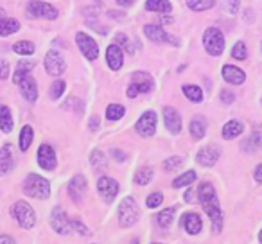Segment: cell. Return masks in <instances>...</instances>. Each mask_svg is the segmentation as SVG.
Returning a JSON list of instances; mask_svg holds the SVG:
<instances>
[{
  "mask_svg": "<svg viewBox=\"0 0 262 244\" xmlns=\"http://www.w3.org/2000/svg\"><path fill=\"white\" fill-rule=\"evenodd\" d=\"M198 197H200V203L203 207V210L207 212V215L212 221V228L215 233H219L223 230V210L221 205H219L217 194L212 183L205 182L198 187Z\"/></svg>",
  "mask_w": 262,
  "mask_h": 244,
  "instance_id": "cell-1",
  "label": "cell"
},
{
  "mask_svg": "<svg viewBox=\"0 0 262 244\" xmlns=\"http://www.w3.org/2000/svg\"><path fill=\"white\" fill-rule=\"evenodd\" d=\"M24 192L34 199H47L51 196V183L40 174H29L24 182Z\"/></svg>",
  "mask_w": 262,
  "mask_h": 244,
  "instance_id": "cell-2",
  "label": "cell"
},
{
  "mask_svg": "<svg viewBox=\"0 0 262 244\" xmlns=\"http://www.w3.org/2000/svg\"><path fill=\"white\" fill-rule=\"evenodd\" d=\"M139 215H140V210H139V205L137 201L133 199L131 196L124 197L119 205V225L120 226H133L137 221H139Z\"/></svg>",
  "mask_w": 262,
  "mask_h": 244,
  "instance_id": "cell-3",
  "label": "cell"
},
{
  "mask_svg": "<svg viewBox=\"0 0 262 244\" xmlns=\"http://www.w3.org/2000/svg\"><path fill=\"white\" fill-rule=\"evenodd\" d=\"M203 47L210 56H221L225 51V34L217 27H208L203 33Z\"/></svg>",
  "mask_w": 262,
  "mask_h": 244,
  "instance_id": "cell-4",
  "label": "cell"
},
{
  "mask_svg": "<svg viewBox=\"0 0 262 244\" xmlns=\"http://www.w3.org/2000/svg\"><path fill=\"white\" fill-rule=\"evenodd\" d=\"M11 214L20 225V228H33L34 223H36V214H34L33 207L27 201H16L11 208Z\"/></svg>",
  "mask_w": 262,
  "mask_h": 244,
  "instance_id": "cell-5",
  "label": "cell"
},
{
  "mask_svg": "<svg viewBox=\"0 0 262 244\" xmlns=\"http://www.w3.org/2000/svg\"><path fill=\"white\" fill-rule=\"evenodd\" d=\"M155 88L153 77L147 72H135L131 76V84L127 86V97H137L139 94H147Z\"/></svg>",
  "mask_w": 262,
  "mask_h": 244,
  "instance_id": "cell-6",
  "label": "cell"
},
{
  "mask_svg": "<svg viewBox=\"0 0 262 244\" xmlns=\"http://www.w3.org/2000/svg\"><path fill=\"white\" fill-rule=\"evenodd\" d=\"M27 15L33 18H45V20H56L58 18V9L54 6L41 2V0H31L27 4Z\"/></svg>",
  "mask_w": 262,
  "mask_h": 244,
  "instance_id": "cell-7",
  "label": "cell"
},
{
  "mask_svg": "<svg viewBox=\"0 0 262 244\" xmlns=\"http://www.w3.org/2000/svg\"><path fill=\"white\" fill-rule=\"evenodd\" d=\"M157 122H158V117H157V112L153 109H147V112L142 113V117L139 119L137 122L135 129L140 137H153L157 133Z\"/></svg>",
  "mask_w": 262,
  "mask_h": 244,
  "instance_id": "cell-8",
  "label": "cell"
},
{
  "mask_svg": "<svg viewBox=\"0 0 262 244\" xmlns=\"http://www.w3.org/2000/svg\"><path fill=\"white\" fill-rule=\"evenodd\" d=\"M97 192L106 203H113V199L119 194V183H117V180L110 178V176H101L97 180Z\"/></svg>",
  "mask_w": 262,
  "mask_h": 244,
  "instance_id": "cell-9",
  "label": "cell"
},
{
  "mask_svg": "<svg viewBox=\"0 0 262 244\" xmlns=\"http://www.w3.org/2000/svg\"><path fill=\"white\" fill-rule=\"evenodd\" d=\"M76 41H77V47L81 49V52H83L84 58L90 59V61L97 59V56H99V45H97V41H95L94 38L88 36L86 33H77L76 34Z\"/></svg>",
  "mask_w": 262,
  "mask_h": 244,
  "instance_id": "cell-10",
  "label": "cell"
},
{
  "mask_svg": "<svg viewBox=\"0 0 262 244\" xmlns=\"http://www.w3.org/2000/svg\"><path fill=\"white\" fill-rule=\"evenodd\" d=\"M67 69V61L63 59V56L58 51H49L45 56V70L49 76H59Z\"/></svg>",
  "mask_w": 262,
  "mask_h": 244,
  "instance_id": "cell-11",
  "label": "cell"
},
{
  "mask_svg": "<svg viewBox=\"0 0 262 244\" xmlns=\"http://www.w3.org/2000/svg\"><path fill=\"white\" fill-rule=\"evenodd\" d=\"M144 34H146L151 41H158V43H160V41H165V43H172L174 47H178L180 45L178 38H172L171 34L165 33L164 27L157 26V24H149V26L144 27Z\"/></svg>",
  "mask_w": 262,
  "mask_h": 244,
  "instance_id": "cell-12",
  "label": "cell"
},
{
  "mask_svg": "<svg viewBox=\"0 0 262 244\" xmlns=\"http://www.w3.org/2000/svg\"><path fill=\"white\" fill-rule=\"evenodd\" d=\"M51 223H52V228H54L59 235L70 233L72 225H70L69 215L65 214V210H63L61 207H54V210H52V214H51Z\"/></svg>",
  "mask_w": 262,
  "mask_h": 244,
  "instance_id": "cell-13",
  "label": "cell"
},
{
  "mask_svg": "<svg viewBox=\"0 0 262 244\" xmlns=\"http://www.w3.org/2000/svg\"><path fill=\"white\" fill-rule=\"evenodd\" d=\"M56 151L52 146H49V144H41L40 147H38V164H40L41 169H45V171H52V169L56 167Z\"/></svg>",
  "mask_w": 262,
  "mask_h": 244,
  "instance_id": "cell-14",
  "label": "cell"
},
{
  "mask_svg": "<svg viewBox=\"0 0 262 244\" xmlns=\"http://www.w3.org/2000/svg\"><path fill=\"white\" fill-rule=\"evenodd\" d=\"M164 122L165 128L171 131V135H180V131H182V117L174 108H171V106L164 108Z\"/></svg>",
  "mask_w": 262,
  "mask_h": 244,
  "instance_id": "cell-15",
  "label": "cell"
},
{
  "mask_svg": "<svg viewBox=\"0 0 262 244\" xmlns=\"http://www.w3.org/2000/svg\"><path fill=\"white\" fill-rule=\"evenodd\" d=\"M182 226L189 235H198L203 230V221L196 212H187L182 215Z\"/></svg>",
  "mask_w": 262,
  "mask_h": 244,
  "instance_id": "cell-16",
  "label": "cell"
},
{
  "mask_svg": "<svg viewBox=\"0 0 262 244\" xmlns=\"http://www.w3.org/2000/svg\"><path fill=\"white\" fill-rule=\"evenodd\" d=\"M221 74H223V79L230 84H243L244 81H246V74H244V70L239 69V66H235V65H225L221 70Z\"/></svg>",
  "mask_w": 262,
  "mask_h": 244,
  "instance_id": "cell-17",
  "label": "cell"
},
{
  "mask_svg": "<svg viewBox=\"0 0 262 244\" xmlns=\"http://www.w3.org/2000/svg\"><path fill=\"white\" fill-rule=\"evenodd\" d=\"M86 178L84 176H81V174H77V176H74L72 180H70V183H69V194H70V197H72L76 203H79L81 199H83V194H84V190H86Z\"/></svg>",
  "mask_w": 262,
  "mask_h": 244,
  "instance_id": "cell-18",
  "label": "cell"
},
{
  "mask_svg": "<svg viewBox=\"0 0 262 244\" xmlns=\"http://www.w3.org/2000/svg\"><path fill=\"white\" fill-rule=\"evenodd\" d=\"M219 149L214 146H208V147H203V149H200V153H198L196 157V162L200 165H203V167H212V165H215V162L219 160Z\"/></svg>",
  "mask_w": 262,
  "mask_h": 244,
  "instance_id": "cell-19",
  "label": "cell"
},
{
  "mask_svg": "<svg viewBox=\"0 0 262 244\" xmlns=\"http://www.w3.org/2000/svg\"><path fill=\"white\" fill-rule=\"evenodd\" d=\"M106 61H108L110 69L112 70H119L120 66L124 65V54L122 49L119 47L117 43H112L106 51Z\"/></svg>",
  "mask_w": 262,
  "mask_h": 244,
  "instance_id": "cell-20",
  "label": "cell"
},
{
  "mask_svg": "<svg viewBox=\"0 0 262 244\" xmlns=\"http://www.w3.org/2000/svg\"><path fill=\"white\" fill-rule=\"evenodd\" d=\"M18 86H20V90H22L24 99H27V101H31V102H34L38 99V84L31 76H27L26 79L20 81Z\"/></svg>",
  "mask_w": 262,
  "mask_h": 244,
  "instance_id": "cell-21",
  "label": "cell"
},
{
  "mask_svg": "<svg viewBox=\"0 0 262 244\" xmlns=\"http://www.w3.org/2000/svg\"><path fill=\"white\" fill-rule=\"evenodd\" d=\"M243 131H244V124L241 120H228V122L223 126V139L233 140L243 135Z\"/></svg>",
  "mask_w": 262,
  "mask_h": 244,
  "instance_id": "cell-22",
  "label": "cell"
},
{
  "mask_svg": "<svg viewBox=\"0 0 262 244\" xmlns=\"http://www.w3.org/2000/svg\"><path fill=\"white\" fill-rule=\"evenodd\" d=\"M11 169H13V147L9 144H6L0 149V176H4Z\"/></svg>",
  "mask_w": 262,
  "mask_h": 244,
  "instance_id": "cell-23",
  "label": "cell"
},
{
  "mask_svg": "<svg viewBox=\"0 0 262 244\" xmlns=\"http://www.w3.org/2000/svg\"><path fill=\"white\" fill-rule=\"evenodd\" d=\"M260 146H262V126H257V128L253 129V133L243 142V149L251 153V151H255Z\"/></svg>",
  "mask_w": 262,
  "mask_h": 244,
  "instance_id": "cell-24",
  "label": "cell"
},
{
  "mask_svg": "<svg viewBox=\"0 0 262 244\" xmlns=\"http://www.w3.org/2000/svg\"><path fill=\"white\" fill-rule=\"evenodd\" d=\"M190 135L194 137V139L201 140L205 137V133H207V120H205V117H194L192 120H190Z\"/></svg>",
  "mask_w": 262,
  "mask_h": 244,
  "instance_id": "cell-25",
  "label": "cell"
},
{
  "mask_svg": "<svg viewBox=\"0 0 262 244\" xmlns=\"http://www.w3.org/2000/svg\"><path fill=\"white\" fill-rule=\"evenodd\" d=\"M33 66H34V63H33V61H27V59L20 61L18 65H16L15 74H13V83H15V84H20V81L26 79V77L29 76V72L33 70Z\"/></svg>",
  "mask_w": 262,
  "mask_h": 244,
  "instance_id": "cell-26",
  "label": "cell"
},
{
  "mask_svg": "<svg viewBox=\"0 0 262 244\" xmlns=\"http://www.w3.org/2000/svg\"><path fill=\"white\" fill-rule=\"evenodd\" d=\"M20 29V22L15 18H0V36H11L13 33Z\"/></svg>",
  "mask_w": 262,
  "mask_h": 244,
  "instance_id": "cell-27",
  "label": "cell"
},
{
  "mask_svg": "<svg viewBox=\"0 0 262 244\" xmlns=\"http://www.w3.org/2000/svg\"><path fill=\"white\" fill-rule=\"evenodd\" d=\"M13 126H15V122H13V115L11 112H9L8 106H0V129L4 133H9L13 131Z\"/></svg>",
  "mask_w": 262,
  "mask_h": 244,
  "instance_id": "cell-28",
  "label": "cell"
},
{
  "mask_svg": "<svg viewBox=\"0 0 262 244\" xmlns=\"http://www.w3.org/2000/svg\"><path fill=\"white\" fill-rule=\"evenodd\" d=\"M146 9L147 11H157V13H171L172 4L169 0H147L146 2Z\"/></svg>",
  "mask_w": 262,
  "mask_h": 244,
  "instance_id": "cell-29",
  "label": "cell"
},
{
  "mask_svg": "<svg viewBox=\"0 0 262 244\" xmlns=\"http://www.w3.org/2000/svg\"><path fill=\"white\" fill-rule=\"evenodd\" d=\"M174 214H176V207H169V208H164L162 212H158V214H157L158 226H162V228H167V226L172 223V219H174Z\"/></svg>",
  "mask_w": 262,
  "mask_h": 244,
  "instance_id": "cell-30",
  "label": "cell"
},
{
  "mask_svg": "<svg viewBox=\"0 0 262 244\" xmlns=\"http://www.w3.org/2000/svg\"><path fill=\"white\" fill-rule=\"evenodd\" d=\"M182 90H183V94H185V97L189 99V101H192V102H201V101H203V90H201L200 86H196V84H185Z\"/></svg>",
  "mask_w": 262,
  "mask_h": 244,
  "instance_id": "cell-31",
  "label": "cell"
},
{
  "mask_svg": "<svg viewBox=\"0 0 262 244\" xmlns=\"http://www.w3.org/2000/svg\"><path fill=\"white\" fill-rule=\"evenodd\" d=\"M194 182H196V171H187V172H183V174H180L178 178L172 182V187H174V189H182V187L190 185V183H194Z\"/></svg>",
  "mask_w": 262,
  "mask_h": 244,
  "instance_id": "cell-32",
  "label": "cell"
},
{
  "mask_svg": "<svg viewBox=\"0 0 262 244\" xmlns=\"http://www.w3.org/2000/svg\"><path fill=\"white\" fill-rule=\"evenodd\" d=\"M33 128L31 126H24L22 131H20V149L22 151H27L33 144Z\"/></svg>",
  "mask_w": 262,
  "mask_h": 244,
  "instance_id": "cell-33",
  "label": "cell"
},
{
  "mask_svg": "<svg viewBox=\"0 0 262 244\" xmlns=\"http://www.w3.org/2000/svg\"><path fill=\"white\" fill-rule=\"evenodd\" d=\"M124 113H126V108H124L122 104H110L108 109H106V119L115 122V120L122 119Z\"/></svg>",
  "mask_w": 262,
  "mask_h": 244,
  "instance_id": "cell-34",
  "label": "cell"
},
{
  "mask_svg": "<svg viewBox=\"0 0 262 244\" xmlns=\"http://www.w3.org/2000/svg\"><path fill=\"white\" fill-rule=\"evenodd\" d=\"M153 180V169L151 167H142V169H139L137 171V174H135V183L137 185H147V183Z\"/></svg>",
  "mask_w": 262,
  "mask_h": 244,
  "instance_id": "cell-35",
  "label": "cell"
},
{
  "mask_svg": "<svg viewBox=\"0 0 262 244\" xmlns=\"http://www.w3.org/2000/svg\"><path fill=\"white\" fill-rule=\"evenodd\" d=\"M215 0H187V6H189L192 11H207V9L214 8Z\"/></svg>",
  "mask_w": 262,
  "mask_h": 244,
  "instance_id": "cell-36",
  "label": "cell"
},
{
  "mask_svg": "<svg viewBox=\"0 0 262 244\" xmlns=\"http://www.w3.org/2000/svg\"><path fill=\"white\" fill-rule=\"evenodd\" d=\"M13 51L16 52V54H22V56H31L34 54V43L33 41H18V43L13 45Z\"/></svg>",
  "mask_w": 262,
  "mask_h": 244,
  "instance_id": "cell-37",
  "label": "cell"
},
{
  "mask_svg": "<svg viewBox=\"0 0 262 244\" xmlns=\"http://www.w3.org/2000/svg\"><path fill=\"white\" fill-rule=\"evenodd\" d=\"M232 58L237 59V61H243V59L248 58V51H246V43L244 41H237L232 47Z\"/></svg>",
  "mask_w": 262,
  "mask_h": 244,
  "instance_id": "cell-38",
  "label": "cell"
},
{
  "mask_svg": "<svg viewBox=\"0 0 262 244\" xmlns=\"http://www.w3.org/2000/svg\"><path fill=\"white\" fill-rule=\"evenodd\" d=\"M65 88H67V84H65V81L63 79H56L54 83H52V86H51V90H49V94H51V99H59L63 94H65Z\"/></svg>",
  "mask_w": 262,
  "mask_h": 244,
  "instance_id": "cell-39",
  "label": "cell"
},
{
  "mask_svg": "<svg viewBox=\"0 0 262 244\" xmlns=\"http://www.w3.org/2000/svg\"><path fill=\"white\" fill-rule=\"evenodd\" d=\"M182 164H183V160L180 157H171L164 162V171L165 172H174L182 167Z\"/></svg>",
  "mask_w": 262,
  "mask_h": 244,
  "instance_id": "cell-40",
  "label": "cell"
},
{
  "mask_svg": "<svg viewBox=\"0 0 262 244\" xmlns=\"http://www.w3.org/2000/svg\"><path fill=\"white\" fill-rule=\"evenodd\" d=\"M90 162L94 167H106L108 165V160H106V154L102 151H94L90 157Z\"/></svg>",
  "mask_w": 262,
  "mask_h": 244,
  "instance_id": "cell-41",
  "label": "cell"
},
{
  "mask_svg": "<svg viewBox=\"0 0 262 244\" xmlns=\"http://www.w3.org/2000/svg\"><path fill=\"white\" fill-rule=\"evenodd\" d=\"M162 203H164V194H162V192L149 194V196H147V199H146L147 208H158Z\"/></svg>",
  "mask_w": 262,
  "mask_h": 244,
  "instance_id": "cell-42",
  "label": "cell"
},
{
  "mask_svg": "<svg viewBox=\"0 0 262 244\" xmlns=\"http://www.w3.org/2000/svg\"><path fill=\"white\" fill-rule=\"evenodd\" d=\"M115 40H117V45H120V47L124 49V51L127 52V54H133V47H131V41H129V38L126 36V34H122V33H119L115 36Z\"/></svg>",
  "mask_w": 262,
  "mask_h": 244,
  "instance_id": "cell-43",
  "label": "cell"
},
{
  "mask_svg": "<svg viewBox=\"0 0 262 244\" xmlns=\"http://www.w3.org/2000/svg\"><path fill=\"white\" fill-rule=\"evenodd\" d=\"M221 2H223V6H225L226 13H230V15H235L241 6V0H221Z\"/></svg>",
  "mask_w": 262,
  "mask_h": 244,
  "instance_id": "cell-44",
  "label": "cell"
},
{
  "mask_svg": "<svg viewBox=\"0 0 262 244\" xmlns=\"http://www.w3.org/2000/svg\"><path fill=\"white\" fill-rule=\"evenodd\" d=\"M235 101V94L230 90H221V102H225V104H232V102Z\"/></svg>",
  "mask_w": 262,
  "mask_h": 244,
  "instance_id": "cell-45",
  "label": "cell"
},
{
  "mask_svg": "<svg viewBox=\"0 0 262 244\" xmlns=\"http://www.w3.org/2000/svg\"><path fill=\"white\" fill-rule=\"evenodd\" d=\"M9 77V63L0 59V79H8Z\"/></svg>",
  "mask_w": 262,
  "mask_h": 244,
  "instance_id": "cell-46",
  "label": "cell"
},
{
  "mask_svg": "<svg viewBox=\"0 0 262 244\" xmlns=\"http://www.w3.org/2000/svg\"><path fill=\"white\" fill-rule=\"evenodd\" d=\"M70 225H72V228H76L81 235H86V233H88V228L81 221H77V219H72V221H70Z\"/></svg>",
  "mask_w": 262,
  "mask_h": 244,
  "instance_id": "cell-47",
  "label": "cell"
},
{
  "mask_svg": "<svg viewBox=\"0 0 262 244\" xmlns=\"http://www.w3.org/2000/svg\"><path fill=\"white\" fill-rule=\"evenodd\" d=\"M185 201L187 203H198L200 201V197H198V190H192V189H189L185 192Z\"/></svg>",
  "mask_w": 262,
  "mask_h": 244,
  "instance_id": "cell-48",
  "label": "cell"
},
{
  "mask_svg": "<svg viewBox=\"0 0 262 244\" xmlns=\"http://www.w3.org/2000/svg\"><path fill=\"white\" fill-rule=\"evenodd\" d=\"M253 178L257 180V183H262V164H258L257 167H255Z\"/></svg>",
  "mask_w": 262,
  "mask_h": 244,
  "instance_id": "cell-49",
  "label": "cell"
},
{
  "mask_svg": "<svg viewBox=\"0 0 262 244\" xmlns=\"http://www.w3.org/2000/svg\"><path fill=\"white\" fill-rule=\"evenodd\" d=\"M112 157L115 158L117 162H124V160H126V154L120 153V149H113L112 151Z\"/></svg>",
  "mask_w": 262,
  "mask_h": 244,
  "instance_id": "cell-50",
  "label": "cell"
},
{
  "mask_svg": "<svg viewBox=\"0 0 262 244\" xmlns=\"http://www.w3.org/2000/svg\"><path fill=\"white\" fill-rule=\"evenodd\" d=\"M0 244H15V239L11 235H0Z\"/></svg>",
  "mask_w": 262,
  "mask_h": 244,
  "instance_id": "cell-51",
  "label": "cell"
},
{
  "mask_svg": "<svg viewBox=\"0 0 262 244\" xmlns=\"http://www.w3.org/2000/svg\"><path fill=\"white\" fill-rule=\"evenodd\" d=\"M117 4L122 6V8H129V6L135 4V0H117Z\"/></svg>",
  "mask_w": 262,
  "mask_h": 244,
  "instance_id": "cell-52",
  "label": "cell"
},
{
  "mask_svg": "<svg viewBox=\"0 0 262 244\" xmlns=\"http://www.w3.org/2000/svg\"><path fill=\"white\" fill-rule=\"evenodd\" d=\"M97 128H99V119H97V117H92V119H90V129H92V131H95Z\"/></svg>",
  "mask_w": 262,
  "mask_h": 244,
  "instance_id": "cell-53",
  "label": "cell"
},
{
  "mask_svg": "<svg viewBox=\"0 0 262 244\" xmlns=\"http://www.w3.org/2000/svg\"><path fill=\"white\" fill-rule=\"evenodd\" d=\"M108 16H110V18H113V20H115V18H122L124 13H120V11H108Z\"/></svg>",
  "mask_w": 262,
  "mask_h": 244,
  "instance_id": "cell-54",
  "label": "cell"
},
{
  "mask_svg": "<svg viewBox=\"0 0 262 244\" xmlns=\"http://www.w3.org/2000/svg\"><path fill=\"white\" fill-rule=\"evenodd\" d=\"M162 24H172V18H169V16H162Z\"/></svg>",
  "mask_w": 262,
  "mask_h": 244,
  "instance_id": "cell-55",
  "label": "cell"
},
{
  "mask_svg": "<svg viewBox=\"0 0 262 244\" xmlns=\"http://www.w3.org/2000/svg\"><path fill=\"white\" fill-rule=\"evenodd\" d=\"M258 242L262 244V230H260V232H258Z\"/></svg>",
  "mask_w": 262,
  "mask_h": 244,
  "instance_id": "cell-56",
  "label": "cell"
},
{
  "mask_svg": "<svg viewBox=\"0 0 262 244\" xmlns=\"http://www.w3.org/2000/svg\"><path fill=\"white\" fill-rule=\"evenodd\" d=\"M0 18H4V9L0 8Z\"/></svg>",
  "mask_w": 262,
  "mask_h": 244,
  "instance_id": "cell-57",
  "label": "cell"
},
{
  "mask_svg": "<svg viewBox=\"0 0 262 244\" xmlns=\"http://www.w3.org/2000/svg\"><path fill=\"white\" fill-rule=\"evenodd\" d=\"M131 244H139V239H133V242Z\"/></svg>",
  "mask_w": 262,
  "mask_h": 244,
  "instance_id": "cell-58",
  "label": "cell"
}]
</instances>
